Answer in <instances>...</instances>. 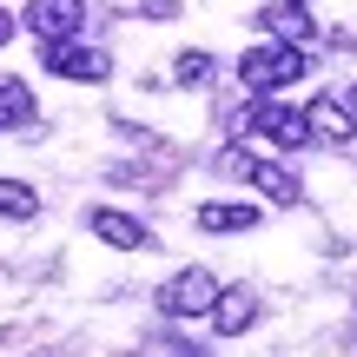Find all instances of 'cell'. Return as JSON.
<instances>
[{
  "mask_svg": "<svg viewBox=\"0 0 357 357\" xmlns=\"http://www.w3.org/2000/svg\"><path fill=\"white\" fill-rule=\"evenodd\" d=\"M252 225H258V205H199V231L231 238V231H252Z\"/></svg>",
  "mask_w": 357,
  "mask_h": 357,
  "instance_id": "8fae6325",
  "label": "cell"
},
{
  "mask_svg": "<svg viewBox=\"0 0 357 357\" xmlns=\"http://www.w3.org/2000/svg\"><path fill=\"white\" fill-rule=\"evenodd\" d=\"M311 73V60H305V47H291V40H265V47H252L238 60V79L252 93H284L291 79H305Z\"/></svg>",
  "mask_w": 357,
  "mask_h": 357,
  "instance_id": "6da1fadb",
  "label": "cell"
},
{
  "mask_svg": "<svg viewBox=\"0 0 357 357\" xmlns=\"http://www.w3.org/2000/svg\"><path fill=\"white\" fill-rule=\"evenodd\" d=\"M252 324H258V291H252V284L218 291V305H212V331H218V337H245Z\"/></svg>",
  "mask_w": 357,
  "mask_h": 357,
  "instance_id": "8992f818",
  "label": "cell"
},
{
  "mask_svg": "<svg viewBox=\"0 0 357 357\" xmlns=\"http://www.w3.org/2000/svg\"><path fill=\"white\" fill-rule=\"evenodd\" d=\"M218 172H225V178H252V172H258V159L245 153V146H225V153H218Z\"/></svg>",
  "mask_w": 357,
  "mask_h": 357,
  "instance_id": "5bb4252c",
  "label": "cell"
},
{
  "mask_svg": "<svg viewBox=\"0 0 357 357\" xmlns=\"http://www.w3.org/2000/svg\"><path fill=\"white\" fill-rule=\"evenodd\" d=\"M20 26L33 40H73L79 26H86V0H26Z\"/></svg>",
  "mask_w": 357,
  "mask_h": 357,
  "instance_id": "277c9868",
  "label": "cell"
},
{
  "mask_svg": "<svg viewBox=\"0 0 357 357\" xmlns=\"http://www.w3.org/2000/svg\"><path fill=\"white\" fill-rule=\"evenodd\" d=\"M218 291H225V284H218L205 265H185L166 291H159V311H166V318H212Z\"/></svg>",
  "mask_w": 357,
  "mask_h": 357,
  "instance_id": "3957f363",
  "label": "cell"
},
{
  "mask_svg": "<svg viewBox=\"0 0 357 357\" xmlns=\"http://www.w3.org/2000/svg\"><path fill=\"white\" fill-rule=\"evenodd\" d=\"M344 106H351V119H357V86H351V93H344Z\"/></svg>",
  "mask_w": 357,
  "mask_h": 357,
  "instance_id": "2e32d148",
  "label": "cell"
},
{
  "mask_svg": "<svg viewBox=\"0 0 357 357\" xmlns=\"http://www.w3.org/2000/svg\"><path fill=\"white\" fill-rule=\"evenodd\" d=\"M212 73H218V60H212V53H199V47L172 60V79H178V86H212Z\"/></svg>",
  "mask_w": 357,
  "mask_h": 357,
  "instance_id": "4fadbf2b",
  "label": "cell"
},
{
  "mask_svg": "<svg viewBox=\"0 0 357 357\" xmlns=\"http://www.w3.org/2000/svg\"><path fill=\"white\" fill-rule=\"evenodd\" d=\"M86 225H93V238H100V245H113V252H146V245H153V231H146V218L119 212V205H100V212H93Z\"/></svg>",
  "mask_w": 357,
  "mask_h": 357,
  "instance_id": "5b68a950",
  "label": "cell"
},
{
  "mask_svg": "<svg viewBox=\"0 0 357 357\" xmlns=\"http://www.w3.org/2000/svg\"><path fill=\"white\" fill-rule=\"evenodd\" d=\"M252 185L265 192L271 205H298V199H305V185H298V172H291V166H265V159H258V172H252Z\"/></svg>",
  "mask_w": 357,
  "mask_h": 357,
  "instance_id": "7c38bea8",
  "label": "cell"
},
{
  "mask_svg": "<svg viewBox=\"0 0 357 357\" xmlns=\"http://www.w3.org/2000/svg\"><path fill=\"white\" fill-rule=\"evenodd\" d=\"M40 66H47L53 79H79V86L113 79V60H106L100 47H79V33L73 40H40Z\"/></svg>",
  "mask_w": 357,
  "mask_h": 357,
  "instance_id": "7a4b0ae2",
  "label": "cell"
},
{
  "mask_svg": "<svg viewBox=\"0 0 357 357\" xmlns=\"http://www.w3.org/2000/svg\"><path fill=\"white\" fill-rule=\"evenodd\" d=\"M33 119H40L33 86H26V79H13V73H0V132H26Z\"/></svg>",
  "mask_w": 357,
  "mask_h": 357,
  "instance_id": "ba28073f",
  "label": "cell"
},
{
  "mask_svg": "<svg viewBox=\"0 0 357 357\" xmlns=\"http://www.w3.org/2000/svg\"><path fill=\"white\" fill-rule=\"evenodd\" d=\"M258 20H265L271 40H291V47H305V40H311V13L298 7V0H278V7H265Z\"/></svg>",
  "mask_w": 357,
  "mask_h": 357,
  "instance_id": "9c48e42d",
  "label": "cell"
},
{
  "mask_svg": "<svg viewBox=\"0 0 357 357\" xmlns=\"http://www.w3.org/2000/svg\"><path fill=\"white\" fill-rule=\"evenodd\" d=\"M305 119H311V139H324V146H351L357 139V119H351L344 100H311Z\"/></svg>",
  "mask_w": 357,
  "mask_h": 357,
  "instance_id": "52a82bcc",
  "label": "cell"
},
{
  "mask_svg": "<svg viewBox=\"0 0 357 357\" xmlns=\"http://www.w3.org/2000/svg\"><path fill=\"white\" fill-rule=\"evenodd\" d=\"M0 218H7V225H33L40 218V192L26 185V178H0Z\"/></svg>",
  "mask_w": 357,
  "mask_h": 357,
  "instance_id": "30bf717a",
  "label": "cell"
},
{
  "mask_svg": "<svg viewBox=\"0 0 357 357\" xmlns=\"http://www.w3.org/2000/svg\"><path fill=\"white\" fill-rule=\"evenodd\" d=\"M13 33H20V20H13V13H7V7H0V47H7V40H13Z\"/></svg>",
  "mask_w": 357,
  "mask_h": 357,
  "instance_id": "9a60e30c",
  "label": "cell"
}]
</instances>
